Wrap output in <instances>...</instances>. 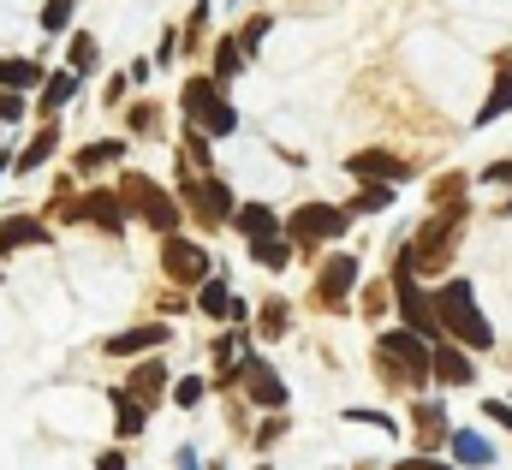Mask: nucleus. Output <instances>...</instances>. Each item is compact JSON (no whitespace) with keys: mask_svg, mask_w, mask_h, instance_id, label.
<instances>
[{"mask_svg":"<svg viewBox=\"0 0 512 470\" xmlns=\"http://www.w3.org/2000/svg\"><path fill=\"white\" fill-rule=\"evenodd\" d=\"M185 119H197L209 137H233L239 131V114H233V102L221 96V84L215 78H185Z\"/></svg>","mask_w":512,"mask_h":470,"instance_id":"nucleus-3","label":"nucleus"},{"mask_svg":"<svg viewBox=\"0 0 512 470\" xmlns=\"http://www.w3.org/2000/svg\"><path fill=\"white\" fill-rule=\"evenodd\" d=\"M447 447H453V459H459V465H495V447H489L477 429H453V441H447Z\"/></svg>","mask_w":512,"mask_h":470,"instance_id":"nucleus-16","label":"nucleus"},{"mask_svg":"<svg viewBox=\"0 0 512 470\" xmlns=\"http://www.w3.org/2000/svg\"><path fill=\"white\" fill-rule=\"evenodd\" d=\"M102 66V48H96V36H72V72L84 78V72H96Z\"/></svg>","mask_w":512,"mask_h":470,"instance_id":"nucleus-27","label":"nucleus"},{"mask_svg":"<svg viewBox=\"0 0 512 470\" xmlns=\"http://www.w3.org/2000/svg\"><path fill=\"white\" fill-rule=\"evenodd\" d=\"M245 60H251V54H245V48L227 36V42L215 48V84H221V78H239V72H245Z\"/></svg>","mask_w":512,"mask_h":470,"instance_id":"nucleus-24","label":"nucleus"},{"mask_svg":"<svg viewBox=\"0 0 512 470\" xmlns=\"http://www.w3.org/2000/svg\"><path fill=\"white\" fill-rule=\"evenodd\" d=\"M161 381H167V369H161V363H137L131 393H143V399H149V393H161Z\"/></svg>","mask_w":512,"mask_h":470,"instance_id":"nucleus-30","label":"nucleus"},{"mask_svg":"<svg viewBox=\"0 0 512 470\" xmlns=\"http://www.w3.org/2000/svg\"><path fill=\"white\" fill-rule=\"evenodd\" d=\"M197 310H203V316H215V322H227V316H245V304H239V292H233L227 280H203V292H197Z\"/></svg>","mask_w":512,"mask_h":470,"instance_id":"nucleus-13","label":"nucleus"},{"mask_svg":"<svg viewBox=\"0 0 512 470\" xmlns=\"http://www.w3.org/2000/svg\"><path fill=\"white\" fill-rule=\"evenodd\" d=\"M173 470H197V453H191V447H179V453H173Z\"/></svg>","mask_w":512,"mask_h":470,"instance_id":"nucleus-38","label":"nucleus"},{"mask_svg":"<svg viewBox=\"0 0 512 470\" xmlns=\"http://www.w3.org/2000/svg\"><path fill=\"white\" fill-rule=\"evenodd\" d=\"M233 375H239V381L251 387L256 405H268V411H274V405H286V381H280V375H274L268 363H245V369H233ZM233 375H221V381L233 387Z\"/></svg>","mask_w":512,"mask_h":470,"instance_id":"nucleus-8","label":"nucleus"},{"mask_svg":"<svg viewBox=\"0 0 512 470\" xmlns=\"http://www.w3.org/2000/svg\"><path fill=\"white\" fill-rule=\"evenodd\" d=\"M72 6H78V0H42V30H48V36L66 30V24H72Z\"/></svg>","mask_w":512,"mask_h":470,"instance_id":"nucleus-32","label":"nucleus"},{"mask_svg":"<svg viewBox=\"0 0 512 470\" xmlns=\"http://www.w3.org/2000/svg\"><path fill=\"white\" fill-rule=\"evenodd\" d=\"M126 203L155 227V233L173 238V227H179V209H173V197L161 191V185H149V179H126Z\"/></svg>","mask_w":512,"mask_h":470,"instance_id":"nucleus-6","label":"nucleus"},{"mask_svg":"<svg viewBox=\"0 0 512 470\" xmlns=\"http://www.w3.org/2000/svg\"><path fill=\"white\" fill-rule=\"evenodd\" d=\"M352 286H358V256H328L322 274H316V304L340 310V304L352 298Z\"/></svg>","mask_w":512,"mask_h":470,"instance_id":"nucleus-7","label":"nucleus"},{"mask_svg":"<svg viewBox=\"0 0 512 470\" xmlns=\"http://www.w3.org/2000/svg\"><path fill=\"white\" fill-rule=\"evenodd\" d=\"M441 441H453V435H447V411H441V405H417V447L429 453V447H441Z\"/></svg>","mask_w":512,"mask_h":470,"instance_id":"nucleus-18","label":"nucleus"},{"mask_svg":"<svg viewBox=\"0 0 512 470\" xmlns=\"http://www.w3.org/2000/svg\"><path fill=\"white\" fill-rule=\"evenodd\" d=\"M24 244H42V221H30V215H12V221L0 227V250H24Z\"/></svg>","mask_w":512,"mask_h":470,"instance_id":"nucleus-22","label":"nucleus"},{"mask_svg":"<svg viewBox=\"0 0 512 470\" xmlns=\"http://www.w3.org/2000/svg\"><path fill=\"white\" fill-rule=\"evenodd\" d=\"M84 215H96V221H102V233H126V209H120V197H114V191H90Z\"/></svg>","mask_w":512,"mask_h":470,"instance_id":"nucleus-17","label":"nucleus"},{"mask_svg":"<svg viewBox=\"0 0 512 470\" xmlns=\"http://www.w3.org/2000/svg\"><path fill=\"white\" fill-rule=\"evenodd\" d=\"M30 84H48L36 60H0V90H30Z\"/></svg>","mask_w":512,"mask_h":470,"instance_id":"nucleus-21","label":"nucleus"},{"mask_svg":"<svg viewBox=\"0 0 512 470\" xmlns=\"http://www.w3.org/2000/svg\"><path fill=\"white\" fill-rule=\"evenodd\" d=\"M483 185H512V161H489L483 167Z\"/></svg>","mask_w":512,"mask_h":470,"instance_id":"nucleus-37","label":"nucleus"},{"mask_svg":"<svg viewBox=\"0 0 512 470\" xmlns=\"http://www.w3.org/2000/svg\"><path fill=\"white\" fill-rule=\"evenodd\" d=\"M435 381H441V387H471V381H477L471 352H465V346H453V340H447V346H435Z\"/></svg>","mask_w":512,"mask_h":470,"instance_id":"nucleus-12","label":"nucleus"},{"mask_svg":"<svg viewBox=\"0 0 512 470\" xmlns=\"http://www.w3.org/2000/svg\"><path fill=\"white\" fill-rule=\"evenodd\" d=\"M346 227H352V209H328V203H304L286 221V233L298 238V244H334Z\"/></svg>","mask_w":512,"mask_h":470,"instance_id":"nucleus-5","label":"nucleus"},{"mask_svg":"<svg viewBox=\"0 0 512 470\" xmlns=\"http://www.w3.org/2000/svg\"><path fill=\"white\" fill-rule=\"evenodd\" d=\"M399 197V185H364L358 197H352V215H376V209H387Z\"/></svg>","mask_w":512,"mask_h":470,"instance_id":"nucleus-26","label":"nucleus"},{"mask_svg":"<svg viewBox=\"0 0 512 470\" xmlns=\"http://www.w3.org/2000/svg\"><path fill=\"white\" fill-rule=\"evenodd\" d=\"M161 262H167V274H173V280H209V256H203V244H185L179 233L167 238Z\"/></svg>","mask_w":512,"mask_h":470,"instance_id":"nucleus-9","label":"nucleus"},{"mask_svg":"<svg viewBox=\"0 0 512 470\" xmlns=\"http://www.w3.org/2000/svg\"><path fill=\"white\" fill-rule=\"evenodd\" d=\"M233 233H245L251 244L274 238V209H268V203H245V209H233Z\"/></svg>","mask_w":512,"mask_h":470,"instance_id":"nucleus-14","label":"nucleus"},{"mask_svg":"<svg viewBox=\"0 0 512 470\" xmlns=\"http://www.w3.org/2000/svg\"><path fill=\"white\" fill-rule=\"evenodd\" d=\"M120 155H126V143H120V137H108V143H84V149H78V167L90 173V167H108V161H120Z\"/></svg>","mask_w":512,"mask_h":470,"instance_id":"nucleus-25","label":"nucleus"},{"mask_svg":"<svg viewBox=\"0 0 512 470\" xmlns=\"http://www.w3.org/2000/svg\"><path fill=\"white\" fill-rule=\"evenodd\" d=\"M459 221H465V209H441L435 221H423L417 238H411V268H447V256L459 250Z\"/></svg>","mask_w":512,"mask_h":470,"instance_id":"nucleus-4","label":"nucleus"},{"mask_svg":"<svg viewBox=\"0 0 512 470\" xmlns=\"http://www.w3.org/2000/svg\"><path fill=\"white\" fill-rule=\"evenodd\" d=\"M286 322H292V310H286L280 298H268V304H262V328H256V334H268V340H280V334H286Z\"/></svg>","mask_w":512,"mask_h":470,"instance_id":"nucleus-28","label":"nucleus"},{"mask_svg":"<svg viewBox=\"0 0 512 470\" xmlns=\"http://www.w3.org/2000/svg\"><path fill=\"white\" fill-rule=\"evenodd\" d=\"M167 334H173V328H161V322H149V328H131V334H114V340H108V352H114V357L149 352V346H167Z\"/></svg>","mask_w":512,"mask_h":470,"instance_id":"nucleus-15","label":"nucleus"},{"mask_svg":"<svg viewBox=\"0 0 512 470\" xmlns=\"http://www.w3.org/2000/svg\"><path fill=\"white\" fill-rule=\"evenodd\" d=\"M262 36H268V18H251V24H245V36H239V48L256 54V48H262Z\"/></svg>","mask_w":512,"mask_h":470,"instance_id":"nucleus-34","label":"nucleus"},{"mask_svg":"<svg viewBox=\"0 0 512 470\" xmlns=\"http://www.w3.org/2000/svg\"><path fill=\"white\" fill-rule=\"evenodd\" d=\"M483 417H489V423H501V429H512V405H507V399H489V405H483Z\"/></svg>","mask_w":512,"mask_h":470,"instance_id":"nucleus-36","label":"nucleus"},{"mask_svg":"<svg viewBox=\"0 0 512 470\" xmlns=\"http://www.w3.org/2000/svg\"><path fill=\"white\" fill-rule=\"evenodd\" d=\"M54 143H60V125H42V137H36V143H30V149H24V155L12 161V167H18V173H36V167H42V161L54 155Z\"/></svg>","mask_w":512,"mask_h":470,"instance_id":"nucleus-23","label":"nucleus"},{"mask_svg":"<svg viewBox=\"0 0 512 470\" xmlns=\"http://www.w3.org/2000/svg\"><path fill=\"white\" fill-rule=\"evenodd\" d=\"M185 197L203 209V221L233 215V185H221V179H191V185H185Z\"/></svg>","mask_w":512,"mask_h":470,"instance_id":"nucleus-11","label":"nucleus"},{"mask_svg":"<svg viewBox=\"0 0 512 470\" xmlns=\"http://www.w3.org/2000/svg\"><path fill=\"white\" fill-rule=\"evenodd\" d=\"M96 470H126V459H120V453H102V465Z\"/></svg>","mask_w":512,"mask_h":470,"instance_id":"nucleus-40","label":"nucleus"},{"mask_svg":"<svg viewBox=\"0 0 512 470\" xmlns=\"http://www.w3.org/2000/svg\"><path fill=\"white\" fill-rule=\"evenodd\" d=\"M72 96H78V72L66 66V72H54V78L42 84V114H54V108H66Z\"/></svg>","mask_w":512,"mask_h":470,"instance_id":"nucleus-20","label":"nucleus"},{"mask_svg":"<svg viewBox=\"0 0 512 470\" xmlns=\"http://www.w3.org/2000/svg\"><path fill=\"white\" fill-rule=\"evenodd\" d=\"M251 250H256L262 268H286V262H292V244H286V238H262V244H251Z\"/></svg>","mask_w":512,"mask_h":470,"instance_id":"nucleus-29","label":"nucleus"},{"mask_svg":"<svg viewBox=\"0 0 512 470\" xmlns=\"http://www.w3.org/2000/svg\"><path fill=\"white\" fill-rule=\"evenodd\" d=\"M346 167H352L358 179H376V185H399V179L411 173V167H405L399 155H387V149H358V155H352Z\"/></svg>","mask_w":512,"mask_h":470,"instance_id":"nucleus-10","label":"nucleus"},{"mask_svg":"<svg viewBox=\"0 0 512 470\" xmlns=\"http://www.w3.org/2000/svg\"><path fill=\"white\" fill-rule=\"evenodd\" d=\"M18 114H24V96L18 90H0V125H12Z\"/></svg>","mask_w":512,"mask_h":470,"instance_id":"nucleus-35","label":"nucleus"},{"mask_svg":"<svg viewBox=\"0 0 512 470\" xmlns=\"http://www.w3.org/2000/svg\"><path fill=\"white\" fill-rule=\"evenodd\" d=\"M501 114H512V66L495 78V90L483 96V108H477V125H495Z\"/></svg>","mask_w":512,"mask_h":470,"instance_id":"nucleus-19","label":"nucleus"},{"mask_svg":"<svg viewBox=\"0 0 512 470\" xmlns=\"http://www.w3.org/2000/svg\"><path fill=\"white\" fill-rule=\"evenodd\" d=\"M435 322H441V334H447L453 346H465V352H489V346H495V328H489V316L477 310V286H471V280H447V286L435 292Z\"/></svg>","mask_w":512,"mask_h":470,"instance_id":"nucleus-1","label":"nucleus"},{"mask_svg":"<svg viewBox=\"0 0 512 470\" xmlns=\"http://www.w3.org/2000/svg\"><path fill=\"white\" fill-rule=\"evenodd\" d=\"M114 411H120V423H114V429H120V435H143V417H149V411H143V405H131L126 393H120V399H114Z\"/></svg>","mask_w":512,"mask_h":470,"instance_id":"nucleus-31","label":"nucleus"},{"mask_svg":"<svg viewBox=\"0 0 512 470\" xmlns=\"http://www.w3.org/2000/svg\"><path fill=\"white\" fill-rule=\"evenodd\" d=\"M399 470H453V465H435V459H405Z\"/></svg>","mask_w":512,"mask_h":470,"instance_id":"nucleus-39","label":"nucleus"},{"mask_svg":"<svg viewBox=\"0 0 512 470\" xmlns=\"http://www.w3.org/2000/svg\"><path fill=\"white\" fill-rule=\"evenodd\" d=\"M376 357H382L387 381H405V387H423V381H435V346L429 340H417L411 328H393L376 340Z\"/></svg>","mask_w":512,"mask_h":470,"instance_id":"nucleus-2","label":"nucleus"},{"mask_svg":"<svg viewBox=\"0 0 512 470\" xmlns=\"http://www.w3.org/2000/svg\"><path fill=\"white\" fill-rule=\"evenodd\" d=\"M256 470H268V465H256Z\"/></svg>","mask_w":512,"mask_h":470,"instance_id":"nucleus-42","label":"nucleus"},{"mask_svg":"<svg viewBox=\"0 0 512 470\" xmlns=\"http://www.w3.org/2000/svg\"><path fill=\"white\" fill-rule=\"evenodd\" d=\"M6 167H12V155H0V179H6Z\"/></svg>","mask_w":512,"mask_h":470,"instance_id":"nucleus-41","label":"nucleus"},{"mask_svg":"<svg viewBox=\"0 0 512 470\" xmlns=\"http://www.w3.org/2000/svg\"><path fill=\"white\" fill-rule=\"evenodd\" d=\"M197 399H203V381H197V375L173 381V405H197Z\"/></svg>","mask_w":512,"mask_h":470,"instance_id":"nucleus-33","label":"nucleus"}]
</instances>
